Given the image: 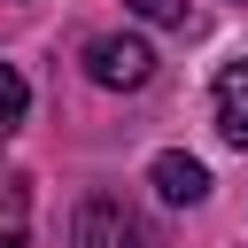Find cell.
<instances>
[{
    "label": "cell",
    "instance_id": "obj_1",
    "mask_svg": "<svg viewBox=\"0 0 248 248\" xmlns=\"http://www.w3.org/2000/svg\"><path fill=\"white\" fill-rule=\"evenodd\" d=\"M85 78L101 93H140L155 78V46L132 39V31H101V39H85Z\"/></svg>",
    "mask_w": 248,
    "mask_h": 248
},
{
    "label": "cell",
    "instance_id": "obj_2",
    "mask_svg": "<svg viewBox=\"0 0 248 248\" xmlns=\"http://www.w3.org/2000/svg\"><path fill=\"white\" fill-rule=\"evenodd\" d=\"M70 248H147V240H140V225H132L124 202L93 194V202H78V217H70Z\"/></svg>",
    "mask_w": 248,
    "mask_h": 248
},
{
    "label": "cell",
    "instance_id": "obj_3",
    "mask_svg": "<svg viewBox=\"0 0 248 248\" xmlns=\"http://www.w3.org/2000/svg\"><path fill=\"white\" fill-rule=\"evenodd\" d=\"M147 186H155L170 209H194V202H209V170H202V155H186V147H163V155L147 163Z\"/></svg>",
    "mask_w": 248,
    "mask_h": 248
},
{
    "label": "cell",
    "instance_id": "obj_4",
    "mask_svg": "<svg viewBox=\"0 0 248 248\" xmlns=\"http://www.w3.org/2000/svg\"><path fill=\"white\" fill-rule=\"evenodd\" d=\"M209 101H217V132L232 147H248V62H225L217 85H209Z\"/></svg>",
    "mask_w": 248,
    "mask_h": 248
},
{
    "label": "cell",
    "instance_id": "obj_5",
    "mask_svg": "<svg viewBox=\"0 0 248 248\" xmlns=\"http://www.w3.org/2000/svg\"><path fill=\"white\" fill-rule=\"evenodd\" d=\"M23 217H31V178H8V248H23Z\"/></svg>",
    "mask_w": 248,
    "mask_h": 248
},
{
    "label": "cell",
    "instance_id": "obj_6",
    "mask_svg": "<svg viewBox=\"0 0 248 248\" xmlns=\"http://www.w3.org/2000/svg\"><path fill=\"white\" fill-rule=\"evenodd\" d=\"M132 16H147V23H163V31H186V23H194L186 0H132Z\"/></svg>",
    "mask_w": 248,
    "mask_h": 248
},
{
    "label": "cell",
    "instance_id": "obj_7",
    "mask_svg": "<svg viewBox=\"0 0 248 248\" xmlns=\"http://www.w3.org/2000/svg\"><path fill=\"white\" fill-rule=\"evenodd\" d=\"M23 116H31V85H23V70L8 62V132H16Z\"/></svg>",
    "mask_w": 248,
    "mask_h": 248
}]
</instances>
